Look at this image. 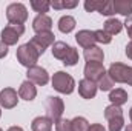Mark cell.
Instances as JSON below:
<instances>
[{
	"label": "cell",
	"instance_id": "6da1fadb",
	"mask_svg": "<svg viewBox=\"0 0 132 131\" xmlns=\"http://www.w3.org/2000/svg\"><path fill=\"white\" fill-rule=\"evenodd\" d=\"M108 74L112 79V82L128 83L129 86H132V66H128L125 63H120V62H115V63H112L109 66Z\"/></svg>",
	"mask_w": 132,
	"mask_h": 131
},
{
	"label": "cell",
	"instance_id": "7a4b0ae2",
	"mask_svg": "<svg viewBox=\"0 0 132 131\" xmlns=\"http://www.w3.org/2000/svg\"><path fill=\"white\" fill-rule=\"evenodd\" d=\"M52 88L62 94H71L75 90V80L71 74H68L65 71H57L52 76Z\"/></svg>",
	"mask_w": 132,
	"mask_h": 131
},
{
	"label": "cell",
	"instance_id": "3957f363",
	"mask_svg": "<svg viewBox=\"0 0 132 131\" xmlns=\"http://www.w3.org/2000/svg\"><path fill=\"white\" fill-rule=\"evenodd\" d=\"M38 57H40L38 51L34 48L29 42L25 43V45H20L17 48V60L23 66H26V68H31V66L35 65L38 62Z\"/></svg>",
	"mask_w": 132,
	"mask_h": 131
},
{
	"label": "cell",
	"instance_id": "277c9868",
	"mask_svg": "<svg viewBox=\"0 0 132 131\" xmlns=\"http://www.w3.org/2000/svg\"><path fill=\"white\" fill-rule=\"evenodd\" d=\"M6 19L11 25H23L28 20V9L23 3H11L6 8Z\"/></svg>",
	"mask_w": 132,
	"mask_h": 131
},
{
	"label": "cell",
	"instance_id": "5b68a950",
	"mask_svg": "<svg viewBox=\"0 0 132 131\" xmlns=\"http://www.w3.org/2000/svg\"><path fill=\"white\" fill-rule=\"evenodd\" d=\"M45 108H46V117H49L52 122H57L59 119H62L65 113V103L57 96H49L46 99Z\"/></svg>",
	"mask_w": 132,
	"mask_h": 131
},
{
	"label": "cell",
	"instance_id": "8992f818",
	"mask_svg": "<svg viewBox=\"0 0 132 131\" xmlns=\"http://www.w3.org/2000/svg\"><path fill=\"white\" fill-rule=\"evenodd\" d=\"M25 33V26L23 25H6L2 31V42L6 45V46H11V45H15L19 42V39Z\"/></svg>",
	"mask_w": 132,
	"mask_h": 131
},
{
	"label": "cell",
	"instance_id": "52a82bcc",
	"mask_svg": "<svg viewBox=\"0 0 132 131\" xmlns=\"http://www.w3.org/2000/svg\"><path fill=\"white\" fill-rule=\"evenodd\" d=\"M54 39H55V35H54L52 31H45V33L35 34L32 39L29 40V43L32 45L34 48L38 51V54L42 56L48 46H51V45H54V43H55V42H54Z\"/></svg>",
	"mask_w": 132,
	"mask_h": 131
},
{
	"label": "cell",
	"instance_id": "ba28073f",
	"mask_svg": "<svg viewBox=\"0 0 132 131\" xmlns=\"http://www.w3.org/2000/svg\"><path fill=\"white\" fill-rule=\"evenodd\" d=\"M26 77H28L29 82H32L35 85H42V86H45V85L49 82V74H48V71H46L45 68L37 66V65L28 68Z\"/></svg>",
	"mask_w": 132,
	"mask_h": 131
},
{
	"label": "cell",
	"instance_id": "9c48e42d",
	"mask_svg": "<svg viewBox=\"0 0 132 131\" xmlns=\"http://www.w3.org/2000/svg\"><path fill=\"white\" fill-rule=\"evenodd\" d=\"M83 72H85V79L97 83L100 79L106 74V69H104L103 63H100V62H86Z\"/></svg>",
	"mask_w": 132,
	"mask_h": 131
},
{
	"label": "cell",
	"instance_id": "30bf717a",
	"mask_svg": "<svg viewBox=\"0 0 132 131\" xmlns=\"http://www.w3.org/2000/svg\"><path fill=\"white\" fill-rule=\"evenodd\" d=\"M19 103V94L14 88H3L0 91V106L5 110H12Z\"/></svg>",
	"mask_w": 132,
	"mask_h": 131
},
{
	"label": "cell",
	"instance_id": "8fae6325",
	"mask_svg": "<svg viewBox=\"0 0 132 131\" xmlns=\"http://www.w3.org/2000/svg\"><path fill=\"white\" fill-rule=\"evenodd\" d=\"M97 83L95 82H91L88 79H81L78 82V94L83 99H94L95 94H97Z\"/></svg>",
	"mask_w": 132,
	"mask_h": 131
},
{
	"label": "cell",
	"instance_id": "7c38bea8",
	"mask_svg": "<svg viewBox=\"0 0 132 131\" xmlns=\"http://www.w3.org/2000/svg\"><path fill=\"white\" fill-rule=\"evenodd\" d=\"M75 40H77V43H78L81 48H85V49L92 48V46H95V43H97L94 31H89V30H81V31H78V33L75 34Z\"/></svg>",
	"mask_w": 132,
	"mask_h": 131
},
{
	"label": "cell",
	"instance_id": "4fadbf2b",
	"mask_svg": "<svg viewBox=\"0 0 132 131\" xmlns=\"http://www.w3.org/2000/svg\"><path fill=\"white\" fill-rule=\"evenodd\" d=\"M51 28H52V19L48 14H38L32 20V30L35 31V34L51 31Z\"/></svg>",
	"mask_w": 132,
	"mask_h": 131
},
{
	"label": "cell",
	"instance_id": "5bb4252c",
	"mask_svg": "<svg viewBox=\"0 0 132 131\" xmlns=\"http://www.w3.org/2000/svg\"><path fill=\"white\" fill-rule=\"evenodd\" d=\"M35 96H37V88L34 86L32 82H29V80L22 82V85L19 88V97L23 99V100L31 102V100L35 99Z\"/></svg>",
	"mask_w": 132,
	"mask_h": 131
},
{
	"label": "cell",
	"instance_id": "9a60e30c",
	"mask_svg": "<svg viewBox=\"0 0 132 131\" xmlns=\"http://www.w3.org/2000/svg\"><path fill=\"white\" fill-rule=\"evenodd\" d=\"M31 128L32 131H52V120L46 116H38L32 120Z\"/></svg>",
	"mask_w": 132,
	"mask_h": 131
},
{
	"label": "cell",
	"instance_id": "2e32d148",
	"mask_svg": "<svg viewBox=\"0 0 132 131\" xmlns=\"http://www.w3.org/2000/svg\"><path fill=\"white\" fill-rule=\"evenodd\" d=\"M109 100H111V105L121 106L128 102V93L123 88H115L109 93Z\"/></svg>",
	"mask_w": 132,
	"mask_h": 131
},
{
	"label": "cell",
	"instance_id": "e0dca14e",
	"mask_svg": "<svg viewBox=\"0 0 132 131\" xmlns=\"http://www.w3.org/2000/svg\"><path fill=\"white\" fill-rule=\"evenodd\" d=\"M83 56H85L86 62H100V63H103V59H104L103 49L98 48V46H92V48L85 49Z\"/></svg>",
	"mask_w": 132,
	"mask_h": 131
},
{
	"label": "cell",
	"instance_id": "ac0fdd59",
	"mask_svg": "<svg viewBox=\"0 0 132 131\" xmlns=\"http://www.w3.org/2000/svg\"><path fill=\"white\" fill-rule=\"evenodd\" d=\"M114 9L117 14L131 17L132 14V0H114Z\"/></svg>",
	"mask_w": 132,
	"mask_h": 131
},
{
	"label": "cell",
	"instance_id": "d6986e66",
	"mask_svg": "<svg viewBox=\"0 0 132 131\" xmlns=\"http://www.w3.org/2000/svg\"><path fill=\"white\" fill-rule=\"evenodd\" d=\"M75 25H77V22H75V19L72 16H63L59 20V30H60V33H63V34L71 33L75 28Z\"/></svg>",
	"mask_w": 132,
	"mask_h": 131
},
{
	"label": "cell",
	"instance_id": "ffe728a7",
	"mask_svg": "<svg viewBox=\"0 0 132 131\" xmlns=\"http://www.w3.org/2000/svg\"><path fill=\"white\" fill-rule=\"evenodd\" d=\"M69 49H71V46L68 43H65V42H55L52 45V56L63 62V59L66 57V54L69 53Z\"/></svg>",
	"mask_w": 132,
	"mask_h": 131
},
{
	"label": "cell",
	"instance_id": "44dd1931",
	"mask_svg": "<svg viewBox=\"0 0 132 131\" xmlns=\"http://www.w3.org/2000/svg\"><path fill=\"white\" fill-rule=\"evenodd\" d=\"M109 35H114V34H118L123 30V23L117 19H108L104 22V28H103Z\"/></svg>",
	"mask_w": 132,
	"mask_h": 131
},
{
	"label": "cell",
	"instance_id": "7402d4cb",
	"mask_svg": "<svg viewBox=\"0 0 132 131\" xmlns=\"http://www.w3.org/2000/svg\"><path fill=\"white\" fill-rule=\"evenodd\" d=\"M71 125H72V131H89V122L81 117V116H77L71 120Z\"/></svg>",
	"mask_w": 132,
	"mask_h": 131
},
{
	"label": "cell",
	"instance_id": "603a6c76",
	"mask_svg": "<svg viewBox=\"0 0 132 131\" xmlns=\"http://www.w3.org/2000/svg\"><path fill=\"white\" fill-rule=\"evenodd\" d=\"M31 8L38 14H46L51 8V3L46 0H31Z\"/></svg>",
	"mask_w": 132,
	"mask_h": 131
},
{
	"label": "cell",
	"instance_id": "cb8c5ba5",
	"mask_svg": "<svg viewBox=\"0 0 132 131\" xmlns=\"http://www.w3.org/2000/svg\"><path fill=\"white\" fill-rule=\"evenodd\" d=\"M121 116H123L121 106L109 105V106H106V110H104V117H106V120H111V119H115V117H121Z\"/></svg>",
	"mask_w": 132,
	"mask_h": 131
},
{
	"label": "cell",
	"instance_id": "d4e9b609",
	"mask_svg": "<svg viewBox=\"0 0 132 131\" xmlns=\"http://www.w3.org/2000/svg\"><path fill=\"white\" fill-rule=\"evenodd\" d=\"M78 5L77 0H72V2H66V0H54L51 3V6L54 9H72Z\"/></svg>",
	"mask_w": 132,
	"mask_h": 131
},
{
	"label": "cell",
	"instance_id": "484cf974",
	"mask_svg": "<svg viewBox=\"0 0 132 131\" xmlns=\"http://www.w3.org/2000/svg\"><path fill=\"white\" fill-rule=\"evenodd\" d=\"M77 62H78V51H77L75 48H72V46H71L69 53L66 54V57L63 59V65L74 66V65H77Z\"/></svg>",
	"mask_w": 132,
	"mask_h": 131
},
{
	"label": "cell",
	"instance_id": "4316f807",
	"mask_svg": "<svg viewBox=\"0 0 132 131\" xmlns=\"http://www.w3.org/2000/svg\"><path fill=\"white\" fill-rule=\"evenodd\" d=\"M97 86H98L101 91H112V86H114V82H112V79L109 77V74L106 72L101 79H100L98 82H97Z\"/></svg>",
	"mask_w": 132,
	"mask_h": 131
},
{
	"label": "cell",
	"instance_id": "83f0119b",
	"mask_svg": "<svg viewBox=\"0 0 132 131\" xmlns=\"http://www.w3.org/2000/svg\"><path fill=\"white\" fill-rule=\"evenodd\" d=\"M83 5H85V9L88 12H94V11H98L100 12V9L104 5V0H86Z\"/></svg>",
	"mask_w": 132,
	"mask_h": 131
},
{
	"label": "cell",
	"instance_id": "f1b7e54d",
	"mask_svg": "<svg viewBox=\"0 0 132 131\" xmlns=\"http://www.w3.org/2000/svg\"><path fill=\"white\" fill-rule=\"evenodd\" d=\"M94 34H95V40H97L98 43L108 45V43L112 42V35H109L104 30H97V31H94Z\"/></svg>",
	"mask_w": 132,
	"mask_h": 131
},
{
	"label": "cell",
	"instance_id": "f546056e",
	"mask_svg": "<svg viewBox=\"0 0 132 131\" xmlns=\"http://www.w3.org/2000/svg\"><path fill=\"white\" fill-rule=\"evenodd\" d=\"M108 122H109V131H121V128L125 127V119H123V116H121V117L111 119V120H108Z\"/></svg>",
	"mask_w": 132,
	"mask_h": 131
},
{
	"label": "cell",
	"instance_id": "4dcf8cb0",
	"mask_svg": "<svg viewBox=\"0 0 132 131\" xmlns=\"http://www.w3.org/2000/svg\"><path fill=\"white\" fill-rule=\"evenodd\" d=\"M54 123H55V131H72L71 120H68V119H59Z\"/></svg>",
	"mask_w": 132,
	"mask_h": 131
},
{
	"label": "cell",
	"instance_id": "1f68e13d",
	"mask_svg": "<svg viewBox=\"0 0 132 131\" xmlns=\"http://www.w3.org/2000/svg\"><path fill=\"white\" fill-rule=\"evenodd\" d=\"M100 14H101V16H114V14H115L112 0H104V5H103V8L100 9Z\"/></svg>",
	"mask_w": 132,
	"mask_h": 131
},
{
	"label": "cell",
	"instance_id": "d6a6232c",
	"mask_svg": "<svg viewBox=\"0 0 132 131\" xmlns=\"http://www.w3.org/2000/svg\"><path fill=\"white\" fill-rule=\"evenodd\" d=\"M123 26L126 28V31H128V35L131 37V40H132V16L126 19V22L123 23Z\"/></svg>",
	"mask_w": 132,
	"mask_h": 131
},
{
	"label": "cell",
	"instance_id": "836d02e7",
	"mask_svg": "<svg viewBox=\"0 0 132 131\" xmlns=\"http://www.w3.org/2000/svg\"><path fill=\"white\" fill-rule=\"evenodd\" d=\"M6 54H8V46H6V45L0 40V59H3Z\"/></svg>",
	"mask_w": 132,
	"mask_h": 131
},
{
	"label": "cell",
	"instance_id": "e575fe53",
	"mask_svg": "<svg viewBox=\"0 0 132 131\" xmlns=\"http://www.w3.org/2000/svg\"><path fill=\"white\" fill-rule=\"evenodd\" d=\"M89 131H106V130H104V127L101 123H92L89 127Z\"/></svg>",
	"mask_w": 132,
	"mask_h": 131
},
{
	"label": "cell",
	"instance_id": "d590c367",
	"mask_svg": "<svg viewBox=\"0 0 132 131\" xmlns=\"http://www.w3.org/2000/svg\"><path fill=\"white\" fill-rule=\"evenodd\" d=\"M126 56H128V57L132 60V40L128 43V45H126Z\"/></svg>",
	"mask_w": 132,
	"mask_h": 131
},
{
	"label": "cell",
	"instance_id": "8d00e7d4",
	"mask_svg": "<svg viewBox=\"0 0 132 131\" xmlns=\"http://www.w3.org/2000/svg\"><path fill=\"white\" fill-rule=\"evenodd\" d=\"M8 131H23V128H20V127H11Z\"/></svg>",
	"mask_w": 132,
	"mask_h": 131
},
{
	"label": "cell",
	"instance_id": "74e56055",
	"mask_svg": "<svg viewBox=\"0 0 132 131\" xmlns=\"http://www.w3.org/2000/svg\"><path fill=\"white\" fill-rule=\"evenodd\" d=\"M125 131H132V125H128V127L125 128Z\"/></svg>",
	"mask_w": 132,
	"mask_h": 131
},
{
	"label": "cell",
	"instance_id": "f35d334b",
	"mask_svg": "<svg viewBox=\"0 0 132 131\" xmlns=\"http://www.w3.org/2000/svg\"><path fill=\"white\" fill-rule=\"evenodd\" d=\"M129 119H131V122H132V108L129 110Z\"/></svg>",
	"mask_w": 132,
	"mask_h": 131
},
{
	"label": "cell",
	"instance_id": "ab89813d",
	"mask_svg": "<svg viewBox=\"0 0 132 131\" xmlns=\"http://www.w3.org/2000/svg\"><path fill=\"white\" fill-rule=\"evenodd\" d=\"M0 117H2V110H0Z\"/></svg>",
	"mask_w": 132,
	"mask_h": 131
},
{
	"label": "cell",
	"instance_id": "60d3db41",
	"mask_svg": "<svg viewBox=\"0 0 132 131\" xmlns=\"http://www.w3.org/2000/svg\"><path fill=\"white\" fill-rule=\"evenodd\" d=\"M0 131H3V130H2V128H0Z\"/></svg>",
	"mask_w": 132,
	"mask_h": 131
}]
</instances>
